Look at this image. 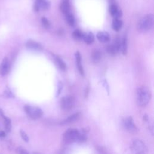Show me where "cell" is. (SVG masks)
<instances>
[{"label":"cell","mask_w":154,"mask_h":154,"mask_svg":"<svg viewBox=\"0 0 154 154\" xmlns=\"http://www.w3.org/2000/svg\"><path fill=\"white\" fill-rule=\"evenodd\" d=\"M24 109L27 115L33 120L40 119L43 115L42 110L37 106L26 105L24 107Z\"/></svg>","instance_id":"cell-5"},{"label":"cell","mask_w":154,"mask_h":154,"mask_svg":"<svg viewBox=\"0 0 154 154\" xmlns=\"http://www.w3.org/2000/svg\"><path fill=\"white\" fill-rule=\"evenodd\" d=\"M82 38L87 44H91L93 42L94 40V36L93 33L88 32L83 34Z\"/></svg>","instance_id":"cell-18"},{"label":"cell","mask_w":154,"mask_h":154,"mask_svg":"<svg viewBox=\"0 0 154 154\" xmlns=\"http://www.w3.org/2000/svg\"><path fill=\"white\" fill-rule=\"evenodd\" d=\"M75 58H76V64L77 67L78 69V70L81 75H84V69L81 64V54L79 52H76L75 54Z\"/></svg>","instance_id":"cell-16"},{"label":"cell","mask_w":154,"mask_h":154,"mask_svg":"<svg viewBox=\"0 0 154 154\" xmlns=\"http://www.w3.org/2000/svg\"><path fill=\"white\" fill-rule=\"evenodd\" d=\"M81 117V113L80 112H76L75 114H73L70 115L69 117L66 118L65 120H64L61 124H69L72 123H74L76 121H78Z\"/></svg>","instance_id":"cell-12"},{"label":"cell","mask_w":154,"mask_h":154,"mask_svg":"<svg viewBox=\"0 0 154 154\" xmlns=\"http://www.w3.org/2000/svg\"><path fill=\"white\" fill-rule=\"evenodd\" d=\"M122 126L125 131L131 134H135L137 132V128L134 122L132 117H127L122 120Z\"/></svg>","instance_id":"cell-6"},{"label":"cell","mask_w":154,"mask_h":154,"mask_svg":"<svg viewBox=\"0 0 154 154\" xmlns=\"http://www.w3.org/2000/svg\"><path fill=\"white\" fill-rule=\"evenodd\" d=\"M61 88H62V85H61V84L60 83V84H59V85H58V91H57V96H58V95H59V94L60 93V92H61Z\"/></svg>","instance_id":"cell-29"},{"label":"cell","mask_w":154,"mask_h":154,"mask_svg":"<svg viewBox=\"0 0 154 154\" xmlns=\"http://www.w3.org/2000/svg\"><path fill=\"white\" fill-rule=\"evenodd\" d=\"M26 46L28 48L32 50L41 51L43 49L42 45L40 43L32 40H28V42L26 43Z\"/></svg>","instance_id":"cell-11"},{"label":"cell","mask_w":154,"mask_h":154,"mask_svg":"<svg viewBox=\"0 0 154 154\" xmlns=\"http://www.w3.org/2000/svg\"><path fill=\"white\" fill-rule=\"evenodd\" d=\"M55 61L56 63V64L58 66V67L61 70H65L66 69V64L64 63V61L59 57L57 56L55 57Z\"/></svg>","instance_id":"cell-20"},{"label":"cell","mask_w":154,"mask_h":154,"mask_svg":"<svg viewBox=\"0 0 154 154\" xmlns=\"http://www.w3.org/2000/svg\"><path fill=\"white\" fill-rule=\"evenodd\" d=\"M83 34L81 31L79 30V29H76L75 31H74V32H73L72 35H73V37L76 39V40H80L81 38H82V37H83Z\"/></svg>","instance_id":"cell-24"},{"label":"cell","mask_w":154,"mask_h":154,"mask_svg":"<svg viewBox=\"0 0 154 154\" xmlns=\"http://www.w3.org/2000/svg\"><path fill=\"white\" fill-rule=\"evenodd\" d=\"M91 58V60L93 63H97L99 61H100V60L102 58V53L99 51L96 50L92 52Z\"/></svg>","instance_id":"cell-19"},{"label":"cell","mask_w":154,"mask_h":154,"mask_svg":"<svg viewBox=\"0 0 154 154\" xmlns=\"http://www.w3.org/2000/svg\"><path fill=\"white\" fill-rule=\"evenodd\" d=\"M120 39L119 38H116L113 43L109 45L108 46L106 49H107V52L111 55H115L120 50Z\"/></svg>","instance_id":"cell-9"},{"label":"cell","mask_w":154,"mask_h":154,"mask_svg":"<svg viewBox=\"0 0 154 154\" xmlns=\"http://www.w3.org/2000/svg\"><path fill=\"white\" fill-rule=\"evenodd\" d=\"M151 98L150 90L146 87H140L136 91V101L139 106H144L149 102Z\"/></svg>","instance_id":"cell-2"},{"label":"cell","mask_w":154,"mask_h":154,"mask_svg":"<svg viewBox=\"0 0 154 154\" xmlns=\"http://www.w3.org/2000/svg\"><path fill=\"white\" fill-rule=\"evenodd\" d=\"M109 12L110 14L114 16V19H119L121 15H122V12L120 11L117 6L115 4H111L109 7Z\"/></svg>","instance_id":"cell-14"},{"label":"cell","mask_w":154,"mask_h":154,"mask_svg":"<svg viewBox=\"0 0 154 154\" xmlns=\"http://www.w3.org/2000/svg\"><path fill=\"white\" fill-rule=\"evenodd\" d=\"M5 134L4 131H0V137H4L5 136Z\"/></svg>","instance_id":"cell-30"},{"label":"cell","mask_w":154,"mask_h":154,"mask_svg":"<svg viewBox=\"0 0 154 154\" xmlns=\"http://www.w3.org/2000/svg\"><path fill=\"white\" fill-rule=\"evenodd\" d=\"M64 140L67 143L73 142H84L87 137L84 133L80 132L76 129H69L64 134Z\"/></svg>","instance_id":"cell-1"},{"label":"cell","mask_w":154,"mask_h":154,"mask_svg":"<svg viewBox=\"0 0 154 154\" xmlns=\"http://www.w3.org/2000/svg\"><path fill=\"white\" fill-rule=\"evenodd\" d=\"M75 99L73 96L68 95L63 97L60 102L61 108L64 111H69L75 105Z\"/></svg>","instance_id":"cell-7"},{"label":"cell","mask_w":154,"mask_h":154,"mask_svg":"<svg viewBox=\"0 0 154 154\" xmlns=\"http://www.w3.org/2000/svg\"><path fill=\"white\" fill-rule=\"evenodd\" d=\"M96 149H97V150L98 151V152L99 153V154H108L106 150L104 148H103L102 147L97 146Z\"/></svg>","instance_id":"cell-28"},{"label":"cell","mask_w":154,"mask_h":154,"mask_svg":"<svg viewBox=\"0 0 154 154\" xmlns=\"http://www.w3.org/2000/svg\"><path fill=\"white\" fill-rule=\"evenodd\" d=\"M66 20L69 25H71V26L74 25L75 18H74L73 15L72 14H71L70 13H68L66 14Z\"/></svg>","instance_id":"cell-23"},{"label":"cell","mask_w":154,"mask_h":154,"mask_svg":"<svg viewBox=\"0 0 154 154\" xmlns=\"http://www.w3.org/2000/svg\"><path fill=\"white\" fill-rule=\"evenodd\" d=\"M33 154H41V153H40L38 152H34V153H33Z\"/></svg>","instance_id":"cell-31"},{"label":"cell","mask_w":154,"mask_h":154,"mask_svg":"<svg viewBox=\"0 0 154 154\" xmlns=\"http://www.w3.org/2000/svg\"><path fill=\"white\" fill-rule=\"evenodd\" d=\"M42 20V25L43 26H44L45 28H48L49 26H50V23L49 22V20L45 17H43L41 19Z\"/></svg>","instance_id":"cell-25"},{"label":"cell","mask_w":154,"mask_h":154,"mask_svg":"<svg viewBox=\"0 0 154 154\" xmlns=\"http://www.w3.org/2000/svg\"><path fill=\"white\" fill-rule=\"evenodd\" d=\"M60 10L65 14L69 13L70 4L69 0H62L60 5Z\"/></svg>","instance_id":"cell-17"},{"label":"cell","mask_w":154,"mask_h":154,"mask_svg":"<svg viewBox=\"0 0 154 154\" xmlns=\"http://www.w3.org/2000/svg\"><path fill=\"white\" fill-rule=\"evenodd\" d=\"M133 154H147L148 149L143 141L140 140H134L131 145Z\"/></svg>","instance_id":"cell-4"},{"label":"cell","mask_w":154,"mask_h":154,"mask_svg":"<svg viewBox=\"0 0 154 154\" xmlns=\"http://www.w3.org/2000/svg\"><path fill=\"white\" fill-rule=\"evenodd\" d=\"M16 152L17 154H29L28 152L25 149H23L22 147L17 148Z\"/></svg>","instance_id":"cell-27"},{"label":"cell","mask_w":154,"mask_h":154,"mask_svg":"<svg viewBox=\"0 0 154 154\" xmlns=\"http://www.w3.org/2000/svg\"><path fill=\"white\" fill-rule=\"evenodd\" d=\"M10 68V64L7 58H5L2 61L0 64V74L2 76H4L7 75Z\"/></svg>","instance_id":"cell-10"},{"label":"cell","mask_w":154,"mask_h":154,"mask_svg":"<svg viewBox=\"0 0 154 154\" xmlns=\"http://www.w3.org/2000/svg\"><path fill=\"white\" fill-rule=\"evenodd\" d=\"M51 5L49 0H35L34 8L35 11L48 10Z\"/></svg>","instance_id":"cell-8"},{"label":"cell","mask_w":154,"mask_h":154,"mask_svg":"<svg viewBox=\"0 0 154 154\" xmlns=\"http://www.w3.org/2000/svg\"><path fill=\"white\" fill-rule=\"evenodd\" d=\"M127 49H128V43H127V38L126 37H124L121 41L120 43V49H121V51L123 55H126L127 52Z\"/></svg>","instance_id":"cell-21"},{"label":"cell","mask_w":154,"mask_h":154,"mask_svg":"<svg viewBox=\"0 0 154 154\" xmlns=\"http://www.w3.org/2000/svg\"><path fill=\"white\" fill-rule=\"evenodd\" d=\"M153 15L152 14H148L143 16L140 20L137 25V28L138 31L141 32L147 31L153 28Z\"/></svg>","instance_id":"cell-3"},{"label":"cell","mask_w":154,"mask_h":154,"mask_svg":"<svg viewBox=\"0 0 154 154\" xmlns=\"http://www.w3.org/2000/svg\"><path fill=\"white\" fill-rule=\"evenodd\" d=\"M0 114L2 116V117H3L4 119V126H5V129L7 132H10L11 130V120L10 119L5 116V115L4 114L2 111L0 109Z\"/></svg>","instance_id":"cell-15"},{"label":"cell","mask_w":154,"mask_h":154,"mask_svg":"<svg viewBox=\"0 0 154 154\" xmlns=\"http://www.w3.org/2000/svg\"><path fill=\"white\" fill-rule=\"evenodd\" d=\"M112 25L115 31H119L122 26V22L119 19H114Z\"/></svg>","instance_id":"cell-22"},{"label":"cell","mask_w":154,"mask_h":154,"mask_svg":"<svg viewBox=\"0 0 154 154\" xmlns=\"http://www.w3.org/2000/svg\"><path fill=\"white\" fill-rule=\"evenodd\" d=\"M97 38L100 42L106 43L109 41L110 36L109 34L106 31H100L97 34Z\"/></svg>","instance_id":"cell-13"},{"label":"cell","mask_w":154,"mask_h":154,"mask_svg":"<svg viewBox=\"0 0 154 154\" xmlns=\"http://www.w3.org/2000/svg\"><path fill=\"white\" fill-rule=\"evenodd\" d=\"M20 136L22 137V138L26 142H28L29 141V137L28 136V135L26 134V132L22 130L20 131Z\"/></svg>","instance_id":"cell-26"}]
</instances>
